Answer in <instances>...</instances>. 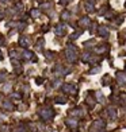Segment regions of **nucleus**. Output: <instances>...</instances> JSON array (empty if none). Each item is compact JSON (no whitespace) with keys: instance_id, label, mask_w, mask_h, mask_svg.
I'll return each mask as SVG.
<instances>
[{"instance_id":"39448f33","label":"nucleus","mask_w":126,"mask_h":132,"mask_svg":"<svg viewBox=\"0 0 126 132\" xmlns=\"http://www.w3.org/2000/svg\"><path fill=\"white\" fill-rule=\"evenodd\" d=\"M80 23H81V26H87L88 23H90V19H88V18H84V19H81V20H80Z\"/></svg>"},{"instance_id":"20e7f679","label":"nucleus","mask_w":126,"mask_h":132,"mask_svg":"<svg viewBox=\"0 0 126 132\" xmlns=\"http://www.w3.org/2000/svg\"><path fill=\"white\" fill-rule=\"evenodd\" d=\"M96 97H98V100H99L101 102H103V101H104V97H103L102 92H98V93H96Z\"/></svg>"},{"instance_id":"f257e3e1","label":"nucleus","mask_w":126,"mask_h":132,"mask_svg":"<svg viewBox=\"0 0 126 132\" xmlns=\"http://www.w3.org/2000/svg\"><path fill=\"white\" fill-rule=\"evenodd\" d=\"M117 81L119 84H126V74L122 73V71H118L117 73Z\"/></svg>"},{"instance_id":"f03ea898","label":"nucleus","mask_w":126,"mask_h":132,"mask_svg":"<svg viewBox=\"0 0 126 132\" xmlns=\"http://www.w3.org/2000/svg\"><path fill=\"white\" fill-rule=\"evenodd\" d=\"M99 35L103 36V38H106V36H108V31L106 27H103V26H101L99 27Z\"/></svg>"},{"instance_id":"7ed1b4c3","label":"nucleus","mask_w":126,"mask_h":132,"mask_svg":"<svg viewBox=\"0 0 126 132\" xmlns=\"http://www.w3.org/2000/svg\"><path fill=\"white\" fill-rule=\"evenodd\" d=\"M108 113H110V119H115V116H117V112L114 108H110L108 109Z\"/></svg>"}]
</instances>
